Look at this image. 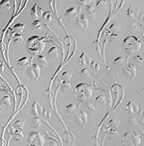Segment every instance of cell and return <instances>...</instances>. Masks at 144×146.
Wrapping results in <instances>:
<instances>
[{
  "label": "cell",
  "mask_w": 144,
  "mask_h": 146,
  "mask_svg": "<svg viewBox=\"0 0 144 146\" xmlns=\"http://www.w3.org/2000/svg\"><path fill=\"white\" fill-rule=\"evenodd\" d=\"M93 88L92 86L86 84V83H79L74 88V98L80 103H86L90 100L92 97Z\"/></svg>",
  "instance_id": "6da1fadb"
},
{
  "label": "cell",
  "mask_w": 144,
  "mask_h": 146,
  "mask_svg": "<svg viewBox=\"0 0 144 146\" xmlns=\"http://www.w3.org/2000/svg\"><path fill=\"white\" fill-rule=\"evenodd\" d=\"M45 48V41H44V38L38 36H31L28 38L27 43H26V49L32 56H38V55L41 54V52Z\"/></svg>",
  "instance_id": "7a4b0ae2"
},
{
  "label": "cell",
  "mask_w": 144,
  "mask_h": 146,
  "mask_svg": "<svg viewBox=\"0 0 144 146\" xmlns=\"http://www.w3.org/2000/svg\"><path fill=\"white\" fill-rule=\"evenodd\" d=\"M142 42L135 36H127L122 41V49L127 55H135L140 50Z\"/></svg>",
  "instance_id": "3957f363"
},
{
  "label": "cell",
  "mask_w": 144,
  "mask_h": 146,
  "mask_svg": "<svg viewBox=\"0 0 144 146\" xmlns=\"http://www.w3.org/2000/svg\"><path fill=\"white\" fill-rule=\"evenodd\" d=\"M141 143V137L137 132H126L121 137L122 146H139Z\"/></svg>",
  "instance_id": "277c9868"
},
{
  "label": "cell",
  "mask_w": 144,
  "mask_h": 146,
  "mask_svg": "<svg viewBox=\"0 0 144 146\" xmlns=\"http://www.w3.org/2000/svg\"><path fill=\"white\" fill-rule=\"evenodd\" d=\"M109 94L111 96V104H113L112 110L114 111L120 102H122V99L124 97V88L119 84H115L109 90Z\"/></svg>",
  "instance_id": "5b68a950"
},
{
  "label": "cell",
  "mask_w": 144,
  "mask_h": 146,
  "mask_svg": "<svg viewBox=\"0 0 144 146\" xmlns=\"http://www.w3.org/2000/svg\"><path fill=\"white\" fill-rule=\"evenodd\" d=\"M45 137L40 132L32 131L28 135V139L26 141L27 146H44Z\"/></svg>",
  "instance_id": "8992f818"
},
{
  "label": "cell",
  "mask_w": 144,
  "mask_h": 146,
  "mask_svg": "<svg viewBox=\"0 0 144 146\" xmlns=\"http://www.w3.org/2000/svg\"><path fill=\"white\" fill-rule=\"evenodd\" d=\"M123 74L128 80H133L137 76V66L133 62H130L123 68Z\"/></svg>",
  "instance_id": "52a82bcc"
},
{
  "label": "cell",
  "mask_w": 144,
  "mask_h": 146,
  "mask_svg": "<svg viewBox=\"0 0 144 146\" xmlns=\"http://www.w3.org/2000/svg\"><path fill=\"white\" fill-rule=\"evenodd\" d=\"M75 122L79 126L85 128L88 124V111L83 109H80L77 114L75 115Z\"/></svg>",
  "instance_id": "ba28073f"
},
{
  "label": "cell",
  "mask_w": 144,
  "mask_h": 146,
  "mask_svg": "<svg viewBox=\"0 0 144 146\" xmlns=\"http://www.w3.org/2000/svg\"><path fill=\"white\" fill-rule=\"evenodd\" d=\"M129 60H130L129 55H126V56H118L112 60V66H115L116 68L123 69L128 64H129Z\"/></svg>",
  "instance_id": "9c48e42d"
},
{
  "label": "cell",
  "mask_w": 144,
  "mask_h": 146,
  "mask_svg": "<svg viewBox=\"0 0 144 146\" xmlns=\"http://www.w3.org/2000/svg\"><path fill=\"white\" fill-rule=\"evenodd\" d=\"M76 24H77L78 27L82 30H86L88 27V18L86 17V14L84 13H81V14L78 15V17L75 19Z\"/></svg>",
  "instance_id": "30bf717a"
},
{
  "label": "cell",
  "mask_w": 144,
  "mask_h": 146,
  "mask_svg": "<svg viewBox=\"0 0 144 146\" xmlns=\"http://www.w3.org/2000/svg\"><path fill=\"white\" fill-rule=\"evenodd\" d=\"M80 8H75V7H70L67 8L64 12V17L68 19H76L78 17V15H80Z\"/></svg>",
  "instance_id": "8fae6325"
},
{
  "label": "cell",
  "mask_w": 144,
  "mask_h": 146,
  "mask_svg": "<svg viewBox=\"0 0 144 146\" xmlns=\"http://www.w3.org/2000/svg\"><path fill=\"white\" fill-rule=\"evenodd\" d=\"M79 106L77 105V104L75 103H69L68 105L65 106L64 108V114L67 116H71V115H76L78 113V111H79Z\"/></svg>",
  "instance_id": "7c38bea8"
},
{
  "label": "cell",
  "mask_w": 144,
  "mask_h": 146,
  "mask_svg": "<svg viewBox=\"0 0 144 146\" xmlns=\"http://www.w3.org/2000/svg\"><path fill=\"white\" fill-rule=\"evenodd\" d=\"M94 102H95L96 104H100V105H104V106L109 105V108H111V98L108 97V96H107L106 94H104V93H101V94H99V95L96 96Z\"/></svg>",
  "instance_id": "4fadbf2b"
},
{
  "label": "cell",
  "mask_w": 144,
  "mask_h": 146,
  "mask_svg": "<svg viewBox=\"0 0 144 146\" xmlns=\"http://www.w3.org/2000/svg\"><path fill=\"white\" fill-rule=\"evenodd\" d=\"M139 106L138 104L135 103L133 101H129L126 104V111L131 115H135V114H137L138 111H139Z\"/></svg>",
  "instance_id": "5bb4252c"
},
{
  "label": "cell",
  "mask_w": 144,
  "mask_h": 146,
  "mask_svg": "<svg viewBox=\"0 0 144 146\" xmlns=\"http://www.w3.org/2000/svg\"><path fill=\"white\" fill-rule=\"evenodd\" d=\"M91 62V60L90 57L86 55V52H83V53H81L80 57L78 58V64H79L80 66L83 67H88L90 66V64Z\"/></svg>",
  "instance_id": "9a60e30c"
},
{
  "label": "cell",
  "mask_w": 144,
  "mask_h": 146,
  "mask_svg": "<svg viewBox=\"0 0 144 146\" xmlns=\"http://www.w3.org/2000/svg\"><path fill=\"white\" fill-rule=\"evenodd\" d=\"M30 15H31V17H33L34 18H36V19H38V18L40 17H42V15H43L42 9L40 7V5L38 3L34 4V6L32 7V9H31Z\"/></svg>",
  "instance_id": "2e32d148"
},
{
  "label": "cell",
  "mask_w": 144,
  "mask_h": 146,
  "mask_svg": "<svg viewBox=\"0 0 144 146\" xmlns=\"http://www.w3.org/2000/svg\"><path fill=\"white\" fill-rule=\"evenodd\" d=\"M43 111V108L40 104H38V101H35L33 104H32V107H31V114L34 116V117H36L38 116L40 114H41Z\"/></svg>",
  "instance_id": "e0dca14e"
},
{
  "label": "cell",
  "mask_w": 144,
  "mask_h": 146,
  "mask_svg": "<svg viewBox=\"0 0 144 146\" xmlns=\"http://www.w3.org/2000/svg\"><path fill=\"white\" fill-rule=\"evenodd\" d=\"M139 12H140L139 9H138V8L135 9V8L133 7V5L132 4L127 10V17H129V19L131 21H133V20H135V18H137V15L139 14Z\"/></svg>",
  "instance_id": "ac0fdd59"
},
{
  "label": "cell",
  "mask_w": 144,
  "mask_h": 146,
  "mask_svg": "<svg viewBox=\"0 0 144 146\" xmlns=\"http://www.w3.org/2000/svg\"><path fill=\"white\" fill-rule=\"evenodd\" d=\"M105 134L111 137V139H117V137H119V133L117 131V129L109 127V126L105 127Z\"/></svg>",
  "instance_id": "d6986e66"
},
{
  "label": "cell",
  "mask_w": 144,
  "mask_h": 146,
  "mask_svg": "<svg viewBox=\"0 0 144 146\" xmlns=\"http://www.w3.org/2000/svg\"><path fill=\"white\" fill-rule=\"evenodd\" d=\"M17 66L19 68H26L27 69L29 66H31V62H30V59L28 57H21L17 60Z\"/></svg>",
  "instance_id": "ffe728a7"
},
{
  "label": "cell",
  "mask_w": 144,
  "mask_h": 146,
  "mask_svg": "<svg viewBox=\"0 0 144 146\" xmlns=\"http://www.w3.org/2000/svg\"><path fill=\"white\" fill-rule=\"evenodd\" d=\"M35 62H36V64L40 67H44L48 64V60H47V58L44 55L40 54V55H38V56H36Z\"/></svg>",
  "instance_id": "44dd1931"
},
{
  "label": "cell",
  "mask_w": 144,
  "mask_h": 146,
  "mask_svg": "<svg viewBox=\"0 0 144 146\" xmlns=\"http://www.w3.org/2000/svg\"><path fill=\"white\" fill-rule=\"evenodd\" d=\"M86 14L88 15H90V17H94L96 15V7H95V2L91 1L90 5H88V6L86 7Z\"/></svg>",
  "instance_id": "7402d4cb"
},
{
  "label": "cell",
  "mask_w": 144,
  "mask_h": 146,
  "mask_svg": "<svg viewBox=\"0 0 144 146\" xmlns=\"http://www.w3.org/2000/svg\"><path fill=\"white\" fill-rule=\"evenodd\" d=\"M0 105H2L3 107H6V108H9L12 105V97L10 96V94H6L4 95L3 97L0 100Z\"/></svg>",
  "instance_id": "603a6c76"
},
{
  "label": "cell",
  "mask_w": 144,
  "mask_h": 146,
  "mask_svg": "<svg viewBox=\"0 0 144 146\" xmlns=\"http://www.w3.org/2000/svg\"><path fill=\"white\" fill-rule=\"evenodd\" d=\"M47 56L51 58H59L60 57V50L57 46H51L50 49L47 52Z\"/></svg>",
  "instance_id": "cb8c5ba5"
},
{
  "label": "cell",
  "mask_w": 144,
  "mask_h": 146,
  "mask_svg": "<svg viewBox=\"0 0 144 146\" xmlns=\"http://www.w3.org/2000/svg\"><path fill=\"white\" fill-rule=\"evenodd\" d=\"M73 77V72L69 70H65L62 73L61 75V81L62 82H70Z\"/></svg>",
  "instance_id": "d4e9b609"
},
{
  "label": "cell",
  "mask_w": 144,
  "mask_h": 146,
  "mask_svg": "<svg viewBox=\"0 0 144 146\" xmlns=\"http://www.w3.org/2000/svg\"><path fill=\"white\" fill-rule=\"evenodd\" d=\"M12 29H13L14 32H15L17 34H20V35H21V33L24 32L25 24H24V23H20V22L19 23H15Z\"/></svg>",
  "instance_id": "484cf974"
},
{
  "label": "cell",
  "mask_w": 144,
  "mask_h": 146,
  "mask_svg": "<svg viewBox=\"0 0 144 146\" xmlns=\"http://www.w3.org/2000/svg\"><path fill=\"white\" fill-rule=\"evenodd\" d=\"M84 110L86 111H88V113H95L96 111V108L95 106H94V104L92 102H90V101H88V102L84 103Z\"/></svg>",
  "instance_id": "4316f807"
},
{
  "label": "cell",
  "mask_w": 144,
  "mask_h": 146,
  "mask_svg": "<svg viewBox=\"0 0 144 146\" xmlns=\"http://www.w3.org/2000/svg\"><path fill=\"white\" fill-rule=\"evenodd\" d=\"M93 86L97 90H100V91L108 90V87H107V85H105L104 83H102V82H97L96 80L93 81Z\"/></svg>",
  "instance_id": "83f0119b"
},
{
  "label": "cell",
  "mask_w": 144,
  "mask_h": 146,
  "mask_svg": "<svg viewBox=\"0 0 144 146\" xmlns=\"http://www.w3.org/2000/svg\"><path fill=\"white\" fill-rule=\"evenodd\" d=\"M43 123H44L43 119L40 116H36V117H34L33 122H32V126H33V128H35V129H38Z\"/></svg>",
  "instance_id": "f1b7e54d"
},
{
  "label": "cell",
  "mask_w": 144,
  "mask_h": 146,
  "mask_svg": "<svg viewBox=\"0 0 144 146\" xmlns=\"http://www.w3.org/2000/svg\"><path fill=\"white\" fill-rule=\"evenodd\" d=\"M108 30L111 34H118V31L120 30V26L117 22H111L109 27H108Z\"/></svg>",
  "instance_id": "f546056e"
},
{
  "label": "cell",
  "mask_w": 144,
  "mask_h": 146,
  "mask_svg": "<svg viewBox=\"0 0 144 146\" xmlns=\"http://www.w3.org/2000/svg\"><path fill=\"white\" fill-rule=\"evenodd\" d=\"M13 127H14L17 131H22L25 127V121L21 120V119H18V120L15 122V124L13 125Z\"/></svg>",
  "instance_id": "4dcf8cb0"
},
{
  "label": "cell",
  "mask_w": 144,
  "mask_h": 146,
  "mask_svg": "<svg viewBox=\"0 0 144 146\" xmlns=\"http://www.w3.org/2000/svg\"><path fill=\"white\" fill-rule=\"evenodd\" d=\"M100 68H101V66H100V64H98L96 61H91V62L90 64V69L91 70V71H93L94 73H98L99 71H100Z\"/></svg>",
  "instance_id": "1f68e13d"
},
{
  "label": "cell",
  "mask_w": 144,
  "mask_h": 146,
  "mask_svg": "<svg viewBox=\"0 0 144 146\" xmlns=\"http://www.w3.org/2000/svg\"><path fill=\"white\" fill-rule=\"evenodd\" d=\"M52 17H53V14L51 12H44L41 17H42L43 21L45 22V24H49L52 22V18H53Z\"/></svg>",
  "instance_id": "d6a6232c"
},
{
  "label": "cell",
  "mask_w": 144,
  "mask_h": 146,
  "mask_svg": "<svg viewBox=\"0 0 144 146\" xmlns=\"http://www.w3.org/2000/svg\"><path fill=\"white\" fill-rule=\"evenodd\" d=\"M119 125H120V120L118 118H115V117H113V118L109 119V121L108 122V125H107V126L117 129V128L119 127Z\"/></svg>",
  "instance_id": "836d02e7"
},
{
  "label": "cell",
  "mask_w": 144,
  "mask_h": 146,
  "mask_svg": "<svg viewBox=\"0 0 144 146\" xmlns=\"http://www.w3.org/2000/svg\"><path fill=\"white\" fill-rule=\"evenodd\" d=\"M71 84L70 82H62V85L60 86V90L62 92H66V91H69L71 90Z\"/></svg>",
  "instance_id": "e575fe53"
},
{
  "label": "cell",
  "mask_w": 144,
  "mask_h": 146,
  "mask_svg": "<svg viewBox=\"0 0 144 146\" xmlns=\"http://www.w3.org/2000/svg\"><path fill=\"white\" fill-rule=\"evenodd\" d=\"M127 122H128V125H129V126L135 127L138 123H139V120H138L135 115H131V116H129V118H128Z\"/></svg>",
  "instance_id": "d590c367"
},
{
  "label": "cell",
  "mask_w": 144,
  "mask_h": 146,
  "mask_svg": "<svg viewBox=\"0 0 144 146\" xmlns=\"http://www.w3.org/2000/svg\"><path fill=\"white\" fill-rule=\"evenodd\" d=\"M13 42L14 44H21L23 42V38L20 34H15L13 36Z\"/></svg>",
  "instance_id": "8d00e7d4"
},
{
  "label": "cell",
  "mask_w": 144,
  "mask_h": 146,
  "mask_svg": "<svg viewBox=\"0 0 144 146\" xmlns=\"http://www.w3.org/2000/svg\"><path fill=\"white\" fill-rule=\"evenodd\" d=\"M32 27L35 30H41V29H42V27H43V24H42V22H41L40 19H35L32 22Z\"/></svg>",
  "instance_id": "74e56055"
},
{
  "label": "cell",
  "mask_w": 144,
  "mask_h": 146,
  "mask_svg": "<svg viewBox=\"0 0 144 146\" xmlns=\"http://www.w3.org/2000/svg\"><path fill=\"white\" fill-rule=\"evenodd\" d=\"M41 116H42L45 120H49V119L52 117L51 111H50V110H48V109H43L42 113H41Z\"/></svg>",
  "instance_id": "f35d334b"
},
{
  "label": "cell",
  "mask_w": 144,
  "mask_h": 146,
  "mask_svg": "<svg viewBox=\"0 0 144 146\" xmlns=\"http://www.w3.org/2000/svg\"><path fill=\"white\" fill-rule=\"evenodd\" d=\"M80 73L83 77L88 78V77H90V75H91V70L88 68V67H83V68L81 69Z\"/></svg>",
  "instance_id": "ab89813d"
},
{
  "label": "cell",
  "mask_w": 144,
  "mask_h": 146,
  "mask_svg": "<svg viewBox=\"0 0 144 146\" xmlns=\"http://www.w3.org/2000/svg\"><path fill=\"white\" fill-rule=\"evenodd\" d=\"M0 8L9 11V10L11 9V3H10V1H8V0H2V1L0 2Z\"/></svg>",
  "instance_id": "60d3db41"
},
{
  "label": "cell",
  "mask_w": 144,
  "mask_h": 146,
  "mask_svg": "<svg viewBox=\"0 0 144 146\" xmlns=\"http://www.w3.org/2000/svg\"><path fill=\"white\" fill-rule=\"evenodd\" d=\"M143 62V57L141 55H135L133 56V64H137V66H141Z\"/></svg>",
  "instance_id": "b9f144b4"
},
{
  "label": "cell",
  "mask_w": 144,
  "mask_h": 146,
  "mask_svg": "<svg viewBox=\"0 0 144 146\" xmlns=\"http://www.w3.org/2000/svg\"><path fill=\"white\" fill-rule=\"evenodd\" d=\"M13 137H14L15 140L18 141V140L23 139V137H24V135H23L22 131H15L14 133V135H13Z\"/></svg>",
  "instance_id": "7bdbcfd3"
},
{
  "label": "cell",
  "mask_w": 144,
  "mask_h": 146,
  "mask_svg": "<svg viewBox=\"0 0 144 146\" xmlns=\"http://www.w3.org/2000/svg\"><path fill=\"white\" fill-rule=\"evenodd\" d=\"M43 97L47 99V100H51L52 99V92H51V88H47V90L44 91L43 93Z\"/></svg>",
  "instance_id": "ee69618b"
},
{
  "label": "cell",
  "mask_w": 144,
  "mask_h": 146,
  "mask_svg": "<svg viewBox=\"0 0 144 146\" xmlns=\"http://www.w3.org/2000/svg\"><path fill=\"white\" fill-rule=\"evenodd\" d=\"M91 1H88V0H79V1H77L78 5H79V7H86L88 5L90 4Z\"/></svg>",
  "instance_id": "f6af8a7d"
},
{
  "label": "cell",
  "mask_w": 144,
  "mask_h": 146,
  "mask_svg": "<svg viewBox=\"0 0 144 146\" xmlns=\"http://www.w3.org/2000/svg\"><path fill=\"white\" fill-rule=\"evenodd\" d=\"M107 6L106 1H98L95 2V7H97L98 9H105Z\"/></svg>",
  "instance_id": "bcb514c9"
},
{
  "label": "cell",
  "mask_w": 144,
  "mask_h": 146,
  "mask_svg": "<svg viewBox=\"0 0 144 146\" xmlns=\"http://www.w3.org/2000/svg\"><path fill=\"white\" fill-rule=\"evenodd\" d=\"M129 26H130V28L132 30H135V29H137V27H139V23H138L137 20H133V21L130 22Z\"/></svg>",
  "instance_id": "7dc6e473"
},
{
  "label": "cell",
  "mask_w": 144,
  "mask_h": 146,
  "mask_svg": "<svg viewBox=\"0 0 144 146\" xmlns=\"http://www.w3.org/2000/svg\"><path fill=\"white\" fill-rule=\"evenodd\" d=\"M49 5H50L52 11L54 12V15H56V17L58 18V14H57V10H56V2H55V1H50V2H49Z\"/></svg>",
  "instance_id": "c3c4849f"
},
{
  "label": "cell",
  "mask_w": 144,
  "mask_h": 146,
  "mask_svg": "<svg viewBox=\"0 0 144 146\" xmlns=\"http://www.w3.org/2000/svg\"><path fill=\"white\" fill-rule=\"evenodd\" d=\"M59 145H60L59 140H50V142L48 144V146H59Z\"/></svg>",
  "instance_id": "681fc988"
},
{
  "label": "cell",
  "mask_w": 144,
  "mask_h": 146,
  "mask_svg": "<svg viewBox=\"0 0 144 146\" xmlns=\"http://www.w3.org/2000/svg\"><path fill=\"white\" fill-rule=\"evenodd\" d=\"M137 19L140 20L142 23H144V13L139 12V14H138V15H137Z\"/></svg>",
  "instance_id": "f907efd6"
},
{
  "label": "cell",
  "mask_w": 144,
  "mask_h": 146,
  "mask_svg": "<svg viewBox=\"0 0 144 146\" xmlns=\"http://www.w3.org/2000/svg\"><path fill=\"white\" fill-rule=\"evenodd\" d=\"M138 116L142 117V118H144V108L142 109H139V111H138Z\"/></svg>",
  "instance_id": "816d5d0a"
},
{
  "label": "cell",
  "mask_w": 144,
  "mask_h": 146,
  "mask_svg": "<svg viewBox=\"0 0 144 146\" xmlns=\"http://www.w3.org/2000/svg\"><path fill=\"white\" fill-rule=\"evenodd\" d=\"M139 99L142 100V102H144V90H141L139 92Z\"/></svg>",
  "instance_id": "f5cc1de1"
},
{
  "label": "cell",
  "mask_w": 144,
  "mask_h": 146,
  "mask_svg": "<svg viewBox=\"0 0 144 146\" xmlns=\"http://www.w3.org/2000/svg\"><path fill=\"white\" fill-rule=\"evenodd\" d=\"M4 62H0V72H2L4 70Z\"/></svg>",
  "instance_id": "db71d44e"
},
{
  "label": "cell",
  "mask_w": 144,
  "mask_h": 146,
  "mask_svg": "<svg viewBox=\"0 0 144 146\" xmlns=\"http://www.w3.org/2000/svg\"><path fill=\"white\" fill-rule=\"evenodd\" d=\"M0 50L2 52H4V43L2 41H0Z\"/></svg>",
  "instance_id": "11a10c76"
},
{
  "label": "cell",
  "mask_w": 144,
  "mask_h": 146,
  "mask_svg": "<svg viewBox=\"0 0 144 146\" xmlns=\"http://www.w3.org/2000/svg\"><path fill=\"white\" fill-rule=\"evenodd\" d=\"M141 134H142V135H143V137H144V131H142V132H141Z\"/></svg>",
  "instance_id": "9f6ffc18"
},
{
  "label": "cell",
  "mask_w": 144,
  "mask_h": 146,
  "mask_svg": "<svg viewBox=\"0 0 144 146\" xmlns=\"http://www.w3.org/2000/svg\"><path fill=\"white\" fill-rule=\"evenodd\" d=\"M2 113V111H1V109H0V113Z\"/></svg>",
  "instance_id": "6f0895ef"
},
{
  "label": "cell",
  "mask_w": 144,
  "mask_h": 146,
  "mask_svg": "<svg viewBox=\"0 0 144 146\" xmlns=\"http://www.w3.org/2000/svg\"><path fill=\"white\" fill-rule=\"evenodd\" d=\"M143 55H144V51H143Z\"/></svg>",
  "instance_id": "680465c9"
},
{
  "label": "cell",
  "mask_w": 144,
  "mask_h": 146,
  "mask_svg": "<svg viewBox=\"0 0 144 146\" xmlns=\"http://www.w3.org/2000/svg\"><path fill=\"white\" fill-rule=\"evenodd\" d=\"M143 5H144V2H143Z\"/></svg>",
  "instance_id": "91938a15"
},
{
  "label": "cell",
  "mask_w": 144,
  "mask_h": 146,
  "mask_svg": "<svg viewBox=\"0 0 144 146\" xmlns=\"http://www.w3.org/2000/svg\"><path fill=\"white\" fill-rule=\"evenodd\" d=\"M0 15H1V14H0Z\"/></svg>",
  "instance_id": "94428289"
}]
</instances>
